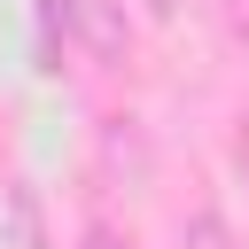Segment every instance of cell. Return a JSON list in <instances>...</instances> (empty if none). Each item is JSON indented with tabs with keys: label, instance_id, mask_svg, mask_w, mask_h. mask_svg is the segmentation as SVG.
Here are the masks:
<instances>
[{
	"label": "cell",
	"instance_id": "obj_2",
	"mask_svg": "<svg viewBox=\"0 0 249 249\" xmlns=\"http://www.w3.org/2000/svg\"><path fill=\"white\" fill-rule=\"evenodd\" d=\"M78 249H140V241H132V233H117V226H86V233H78Z\"/></svg>",
	"mask_w": 249,
	"mask_h": 249
},
{
	"label": "cell",
	"instance_id": "obj_1",
	"mask_svg": "<svg viewBox=\"0 0 249 249\" xmlns=\"http://www.w3.org/2000/svg\"><path fill=\"white\" fill-rule=\"evenodd\" d=\"M39 16L62 23V31L86 47V62H124V47H132L124 0H39Z\"/></svg>",
	"mask_w": 249,
	"mask_h": 249
}]
</instances>
